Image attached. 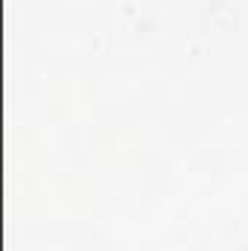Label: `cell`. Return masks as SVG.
<instances>
[{"label":"cell","mask_w":248,"mask_h":251,"mask_svg":"<svg viewBox=\"0 0 248 251\" xmlns=\"http://www.w3.org/2000/svg\"><path fill=\"white\" fill-rule=\"evenodd\" d=\"M246 251H248V249H246Z\"/></svg>","instance_id":"obj_1"}]
</instances>
